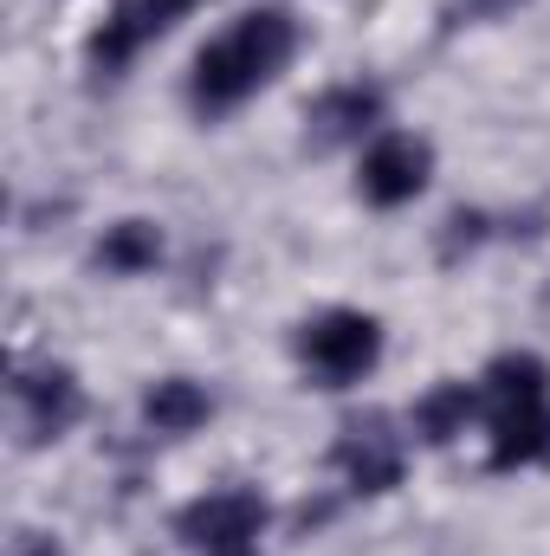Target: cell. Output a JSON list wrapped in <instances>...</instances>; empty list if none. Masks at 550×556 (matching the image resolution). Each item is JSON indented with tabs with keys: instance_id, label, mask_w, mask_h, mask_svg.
I'll use <instances>...</instances> for the list:
<instances>
[{
	"instance_id": "6da1fadb",
	"label": "cell",
	"mask_w": 550,
	"mask_h": 556,
	"mask_svg": "<svg viewBox=\"0 0 550 556\" xmlns=\"http://www.w3.org/2000/svg\"><path fill=\"white\" fill-rule=\"evenodd\" d=\"M291 52H298V20H291V13L260 7V13L234 20L214 46H201V52H195V78H188L195 111L221 117V111L247 104L266 78H278V72L291 65Z\"/></svg>"
},
{
	"instance_id": "7a4b0ae2",
	"label": "cell",
	"mask_w": 550,
	"mask_h": 556,
	"mask_svg": "<svg viewBox=\"0 0 550 556\" xmlns=\"http://www.w3.org/2000/svg\"><path fill=\"white\" fill-rule=\"evenodd\" d=\"M383 356V324L370 311H324L298 330V363L324 382V389H350L376 369Z\"/></svg>"
},
{
	"instance_id": "3957f363",
	"label": "cell",
	"mask_w": 550,
	"mask_h": 556,
	"mask_svg": "<svg viewBox=\"0 0 550 556\" xmlns=\"http://www.w3.org/2000/svg\"><path fill=\"white\" fill-rule=\"evenodd\" d=\"M427 175H434V149H427L421 137L389 130V137H376L370 149H363L357 188H363L370 207H402V201H414V194L427 188Z\"/></svg>"
},
{
	"instance_id": "277c9868",
	"label": "cell",
	"mask_w": 550,
	"mask_h": 556,
	"mask_svg": "<svg viewBox=\"0 0 550 556\" xmlns=\"http://www.w3.org/2000/svg\"><path fill=\"white\" fill-rule=\"evenodd\" d=\"M175 531H182L188 544H208V551H247V544L266 531V498L247 492V485L208 492V498H195V505L175 518Z\"/></svg>"
},
{
	"instance_id": "5b68a950",
	"label": "cell",
	"mask_w": 550,
	"mask_h": 556,
	"mask_svg": "<svg viewBox=\"0 0 550 556\" xmlns=\"http://www.w3.org/2000/svg\"><path fill=\"white\" fill-rule=\"evenodd\" d=\"M337 472L357 492H389L402 479V433L389 427V415H363L343 427L337 440Z\"/></svg>"
},
{
	"instance_id": "8992f818",
	"label": "cell",
	"mask_w": 550,
	"mask_h": 556,
	"mask_svg": "<svg viewBox=\"0 0 550 556\" xmlns=\"http://www.w3.org/2000/svg\"><path fill=\"white\" fill-rule=\"evenodd\" d=\"M479 402L486 415H525V408H550V369L538 356H499L479 382Z\"/></svg>"
},
{
	"instance_id": "52a82bcc",
	"label": "cell",
	"mask_w": 550,
	"mask_h": 556,
	"mask_svg": "<svg viewBox=\"0 0 550 556\" xmlns=\"http://www.w3.org/2000/svg\"><path fill=\"white\" fill-rule=\"evenodd\" d=\"M20 402H26V427L33 440H59L72 420L85 415V395H78V376L72 369H39L20 382Z\"/></svg>"
},
{
	"instance_id": "ba28073f",
	"label": "cell",
	"mask_w": 550,
	"mask_h": 556,
	"mask_svg": "<svg viewBox=\"0 0 550 556\" xmlns=\"http://www.w3.org/2000/svg\"><path fill=\"white\" fill-rule=\"evenodd\" d=\"M376 117H383V98H376L370 85H337V91H324V98L311 104V117H304V124H311V137L330 149V142L363 137Z\"/></svg>"
},
{
	"instance_id": "9c48e42d",
	"label": "cell",
	"mask_w": 550,
	"mask_h": 556,
	"mask_svg": "<svg viewBox=\"0 0 550 556\" xmlns=\"http://www.w3.org/2000/svg\"><path fill=\"white\" fill-rule=\"evenodd\" d=\"M142 415H149L155 433H195L201 420L214 415V402H208V389H201V382L168 376V382H155V389L142 395Z\"/></svg>"
},
{
	"instance_id": "30bf717a",
	"label": "cell",
	"mask_w": 550,
	"mask_h": 556,
	"mask_svg": "<svg viewBox=\"0 0 550 556\" xmlns=\"http://www.w3.org/2000/svg\"><path fill=\"white\" fill-rule=\"evenodd\" d=\"M479 415V389H466V382H440V389H427L421 402H414V433L427 440V446H447L453 433H466V420Z\"/></svg>"
},
{
	"instance_id": "8fae6325",
	"label": "cell",
	"mask_w": 550,
	"mask_h": 556,
	"mask_svg": "<svg viewBox=\"0 0 550 556\" xmlns=\"http://www.w3.org/2000/svg\"><path fill=\"white\" fill-rule=\"evenodd\" d=\"M550 459V408H525V415H499L492 420V466H538Z\"/></svg>"
},
{
	"instance_id": "7c38bea8",
	"label": "cell",
	"mask_w": 550,
	"mask_h": 556,
	"mask_svg": "<svg viewBox=\"0 0 550 556\" xmlns=\"http://www.w3.org/2000/svg\"><path fill=\"white\" fill-rule=\"evenodd\" d=\"M155 260H162V233H155L149 220H117V227L98 240V266H104V273H117V278L149 273Z\"/></svg>"
},
{
	"instance_id": "4fadbf2b",
	"label": "cell",
	"mask_w": 550,
	"mask_h": 556,
	"mask_svg": "<svg viewBox=\"0 0 550 556\" xmlns=\"http://www.w3.org/2000/svg\"><path fill=\"white\" fill-rule=\"evenodd\" d=\"M188 7H195V0H137V7H130V13H137L142 39H149V33H162V26H175V20H182V13H188Z\"/></svg>"
},
{
	"instance_id": "5bb4252c",
	"label": "cell",
	"mask_w": 550,
	"mask_h": 556,
	"mask_svg": "<svg viewBox=\"0 0 550 556\" xmlns=\"http://www.w3.org/2000/svg\"><path fill=\"white\" fill-rule=\"evenodd\" d=\"M13 556H59V544H52V538H20Z\"/></svg>"
},
{
	"instance_id": "9a60e30c",
	"label": "cell",
	"mask_w": 550,
	"mask_h": 556,
	"mask_svg": "<svg viewBox=\"0 0 550 556\" xmlns=\"http://www.w3.org/2000/svg\"><path fill=\"white\" fill-rule=\"evenodd\" d=\"M473 7H486V13H505V7H518V0H473Z\"/></svg>"
},
{
	"instance_id": "2e32d148",
	"label": "cell",
	"mask_w": 550,
	"mask_h": 556,
	"mask_svg": "<svg viewBox=\"0 0 550 556\" xmlns=\"http://www.w3.org/2000/svg\"><path fill=\"white\" fill-rule=\"evenodd\" d=\"M214 556H253V551H214Z\"/></svg>"
}]
</instances>
